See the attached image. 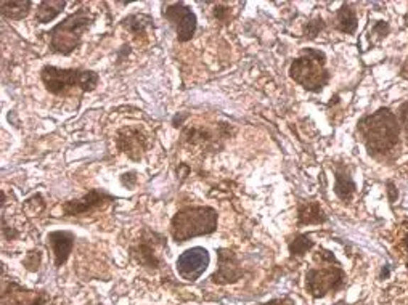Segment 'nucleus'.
Segmentation results:
<instances>
[{
  "instance_id": "nucleus-5",
  "label": "nucleus",
  "mask_w": 408,
  "mask_h": 305,
  "mask_svg": "<svg viewBox=\"0 0 408 305\" xmlns=\"http://www.w3.org/2000/svg\"><path fill=\"white\" fill-rule=\"evenodd\" d=\"M40 79L45 89L53 95H66L72 89L92 92L100 84V76L89 70H63L47 65L40 71Z\"/></svg>"
},
{
  "instance_id": "nucleus-23",
  "label": "nucleus",
  "mask_w": 408,
  "mask_h": 305,
  "mask_svg": "<svg viewBox=\"0 0 408 305\" xmlns=\"http://www.w3.org/2000/svg\"><path fill=\"white\" fill-rule=\"evenodd\" d=\"M399 118H400V126L405 132L407 145H408V101H405L404 105L399 108Z\"/></svg>"
},
{
  "instance_id": "nucleus-26",
  "label": "nucleus",
  "mask_w": 408,
  "mask_h": 305,
  "mask_svg": "<svg viewBox=\"0 0 408 305\" xmlns=\"http://www.w3.org/2000/svg\"><path fill=\"white\" fill-rule=\"evenodd\" d=\"M267 305H293V301L288 297H283V299H275V301H270Z\"/></svg>"
},
{
  "instance_id": "nucleus-25",
  "label": "nucleus",
  "mask_w": 408,
  "mask_h": 305,
  "mask_svg": "<svg viewBox=\"0 0 408 305\" xmlns=\"http://www.w3.org/2000/svg\"><path fill=\"white\" fill-rule=\"evenodd\" d=\"M386 188H387V198H389V203H395L399 198V192H397V187L394 185V182L389 180L386 183Z\"/></svg>"
},
{
  "instance_id": "nucleus-8",
  "label": "nucleus",
  "mask_w": 408,
  "mask_h": 305,
  "mask_svg": "<svg viewBox=\"0 0 408 305\" xmlns=\"http://www.w3.org/2000/svg\"><path fill=\"white\" fill-rule=\"evenodd\" d=\"M116 198L113 194H109L105 190H90L87 194H84L82 198L72 199L65 203L62 206L63 214L66 217H76V216H85V214H90L97 209H101V207L108 206L109 203H113Z\"/></svg>"
},
{
  "instance_id": "nucleus-15",
  "label": "nucleus",
  "mask_w": 408,
  "mask_h": 305,
  "mask_svg": "<svg viewBox=\"0 0 408 305\" xmlns=\"http://www.w3.org/2000/svg\"><path fill=\"white\" fill-rule=\"evenodd\" d=\"M297 221H299V225H320L325 223L328 217L319 203L309 201V203H301L297 207Z\"/></svg>"
},
{
  "instance_id": "nucleus-13",
  "label": "nucleus",
  "mask_w": 408,
  "mask_h": 305,
  "mask_svg": "<svg viewBox=\"0 0 408 305\" xmlns=\"http://www.w3.org/2000/svg\"><path fill=\"white\" fill-rule=\"evenodd\" d=\"M2 305H44V296L23 289L16 284H10L2 294Z\"/></svg>"
},
{
  "instance_id": "nucleus-16",
  "label": "nucleus",
  "mask_w": 408,
  "mask_h": 305,
  "mask_svg": "<svg viewBox=\"0 0 408 305\" xmlns=\"http://www.w3.org/2000/svg\"><path fill=\"white\" fill-rule=\"evenodd\" d=\"M336 28L341 33L354 35L358 28V18L355 10L349 4L341 5V9L336 11Z\"/></svg>"
},
{
  "instance_id": "nucleus-19",
  "label": "nucleus",
  "mask_w": 408,
  "mask_h": 305,
  "mask_svg": "<svg viewBox=\"0 0 408 305\" xmlns=\"http://www.w3.org/2000/svg\"><path fill=\"white\" fill-rule=\"evenodd\" d=\"M151 24H153V20H151L148 15H131L123 21V26L129 30V33L136 35V38L147 33V29Z\"/></svg>"
},
{
  "instance_id": "nucleus-14",
  "label": "nucleus",
  "mask_w": 408,
  "mask_h": 305,
  "mask_svg": "<svg viewBox=\"0 0 408 305\" xmlns=\"http://www.w3.org/2000/svg\"><path fill=\"white\" fill-rule=\"evenodd\" d=\"M355 182L352 179V175L347 167H336L334 169V193L336 196L344 201V203H349L354 198L355 194Z\"/></svg>"
},
{
  "instance_id": "nucleus-20",
  "label": "nucleus",
  "mask_w": 408,
  "mask_h": 305,
  "mask_svg": "<svg viewBox=\"0 0 408 305\" xmlns=\"http://www.w3.org/2000/svg\"><path fill=\"white\" fill-rule=\"evenodd\" d=\"M314 248L312 238L307 235H297L293 241L290 243V253L293 255H304Z\"/></svg>"
},
{
  "instance_id": "nucleus-24",
  "label": "nucleus",
  "mask_w": 408,
  "mask_h": 305,
  "mask_svg": "<svg viewBox=\"0 0 408 305\" xmlns=\"http://www.w3.org/2000/svg\"><path fill=\"white\" fill-rule=\"evenodd\" d=\"M389 30H391V28H389V23H386V21H376L373 29H371V33L376 34L377 38H386V35L389 34Z\"/></svg>"
},
{
  "instance_id": "nucleus-3",
  "label": "nucleus",
  "mask_w": 408,
  "mask_h": 305,
  "mask_svg": "<svg viewBox=\"0 0 408 305\" xmlns=\"http://www.w3.org/2000/svg\"><path fill=\"white\" fill-rule=\"evenodd\" d=\"M290 77L309 92H321L330 82L326 70V55L316 48H304L301 57L290 66Z\"/></svg>"
},
{
  "instance_id": "nucleus-28",
  "label": "nucleus",
  "mask_w": 408,
  "mask_h": 305,
  "mask_svg": "<svg viewBox=\"0 0 408 305\" xmlns=\"http://www.w3.org/2000/svg\"><path fill=\"white\" fill-rule=\"evenodd\" d=\"M387 274H389V268H387V267H386V268H382V272H381V277H385V278H386Z\"/></svg>"
},
{
  "instance_id": "nucleus-22",
  "label": "nucleus",
  "mask_w": 408,
  "mask_h": 305,
  "mask_svg": "<svg viewBox=\"0 0 408 305\" xmlns=\"http://www.w3.org/2000/svg\"><path fill=\"white\" fill-rule=\"evenodd\" d=\"M324 29H325L324 18H321V16H315V18H312V20H310V21L306 24V28H304V33H306V38H307V39H315L316 35H319Z\"/></svg>"
},
{
  "instance_id": "nucleus-18",
  "label": "nucleus",
  "mask_w": 408,
  "mask_h": 305,
  "mask_svg": "<svg viewBox=\"0 0 408 305\" xmlns=\"http://www.w3.org/2000/svg\"><path fill=\"white\" fill-rule=\"evenodd\" d=\"M31 5V0H20V2L13 0V2H0V9H2V15L7 18V20L20 21L28 16Z\"/></svg>"
},
{
  "instance_id": "nucleus-7",
  "label": "nucleus",
  "mask_w": 408,
  "mask_h": 305,
  "mask_svg": "<svg viewBox=\"0 0 408 305\" xmlns=\"http://www.w3.org/2000/svg\"><path fill=\"white\" fill-rule=\"evenodd\" d=\"M162 16L175 29V34H177L180 42L192 40L194 33H197L198 20L190 7H187L184 2L167 4L162 10Z\"/></svg>"
},
{
  "instance_id": "nucleus-27",
  "label": "nucleus",
  "mask_w": 408,
  "mask_h": 305,
  "mask_svg": "<svg viewBox=\"0 0 408 305\" xmlns=\"http://www.w3.org/2000/svg\"><path fill=\"white\" fill-rule=\"evenodd\" d=\"M402 246H404V251H405V254L408 255V231L405 233L404 240H402Z\"/></svg>"
},
{
  "instance_id": "nucleus-17",
  "label": "nucleus",
  "mask_w": 408,
  "mask_h": 305,
  "mask_svg": "<svg viewBox=\"0 0 408 305\" xmlns=\"http://www.w3.org/2000/svg\"><path fill=\"white\" fill-rule=\"evenodd\" d=\"M66 7L65 0H45L40 2L38 7V13H35V21L40 24H47L53 21Z\"/></svg>"
},
{
  "instance_id": "nucleus-6",
  "label": "nucleus",
  "mask_w": 408,
  "mask_h": 305,
  "mask_svg": "<svg viewBox=\"0 0 408 305\" xmlns=\"http://www.w3.org/2000/svg\"><path fill=\"white\" fill-rule=\"evenodd\" d=\"M310 268L306 274V289L310 296L324 297L328 292L339 291L346 284V273L339 265Z\"/></svg>"
},
{
  "instance_id": "nucleus-12",
  "label": "nucleus",
  "mask_w": 408,
  "mask_h": 305,
  "mask_svg": "<svg viewBox=\"0 0 408 305\" xmlns=\"http://www.w3.org/2000/svg\"><path fill=\"white\" fill-rule=\"evenodd\" d=\"M47 243L48 246H52L55 265L62 267L66 264L72 251V246H75V235L71 231H50L47 235Z\"/></svg>"
},
{
  "instance_id": "nucleus-1",
  "label": "nucleus",
  "mask_w": 408,
  "mask_h": 305,
  "mask_svg": "<svg viewBox=\"0 0 408 305\" xmlns=\"http://www.w3.org/2000/svg\"><path fill=\"white\" fill-rule=\"evenodd\" d=\"M357 131L371 156L387 155L399 145L400 122L389 108H380L375 113L363 116L358 121Z\"/></svg>"
},
{
  "instance_id": "nucleus-10",
  "label": "nucleus",
  "mask_w": 408,
  "mask_h": 305,
  "mask_svg": "<svg viewBox=\"0 0 408 305\" xmlns=\"http://www.w3.org/2000/svg\"><path fill=\"white\" fill-rule=\"evenodd\" d=\"M243 277V268L240 267L238 257L230 249L221 248L217 251V270L211 279L216 284L235 283Z\"/></svg>"
},
{
  "instance_id": "nucleus-2",
  "label": "nucleus",
  "mask_w": 408,
  "mask_h": 305,
  "mask_svg": "<svg viewBox=\"0 0 408 305\" xmlns=\"http://www.w3.org/2000/svg\"><path fill=\"white\" fill-rule=\"evenodd\" d=\"M217 211L209 206L184 207L172 217L170 235L175 243H185L192 238L211 235L217 230Z\"/></svg>"
},
{
  "instance_id": "nucleus-4",
  "label": "nucleus",
  "mask_w": 408,
  "mask_h": 305,
  "mask_svg": "<svg viewBox=\"0 0 408 305\" xmlns=\"http://www.w3.org/2000/svg\"><path fill=\"white\" fill-rule=\"evenodd\" d=\"M94 21L95 15L89 9H79L68 18H65L48 33L52 50L60 55H71L81 45L84 33L92 26Z\"/></svg>"
},
{
  "instance_id": "nucleus-11",
  "label": "nucleus",
  "mask_w": 408,
  "mask_h": 305,
  "mask_svg": "<svg viewBox=\"0 0 408 305\" xmlns=\"http://www.w3.org/2000/svg\"><path fill=\"white\" fill-rule=\"evenodd\" d=\"M118 146L131 160H140L147 150V137L138 129H124L118 135Z\"/></svg>"
},
{
  "instance_id": "nucleus-9",
  "label": "nucleus",
  "mask_w": 408,
  "mask_h": 305,
  "mask_svg": "<svg viewBox=\"0 0 408 305\" xmlns=\"http://www.w3.org/2000/svg\"><path fill=\"white\" fill-rule=\"evenodd\" d=\"M209 253L204 248H192L179 255L177 272L187 282H197L209 267Z\"/></svg>"
},
{
  "instance_id": "nucleus-21",
  "label": "nucleus",
  "mask_w": 408,
  "mask_h": 305,
  "mask_svg": "<svg viewBox=\"0 0 408 305\" xmlns=\"http://www.w3.org/2000/svg\"><path fill=\"white\" fill-rule=\"evenodd\" d=\"M44 209H45V203L40 194H34V196L24 201V204H23V211H26L29 216H38V214H40Z\"/></svg>"
}]
</instances>
